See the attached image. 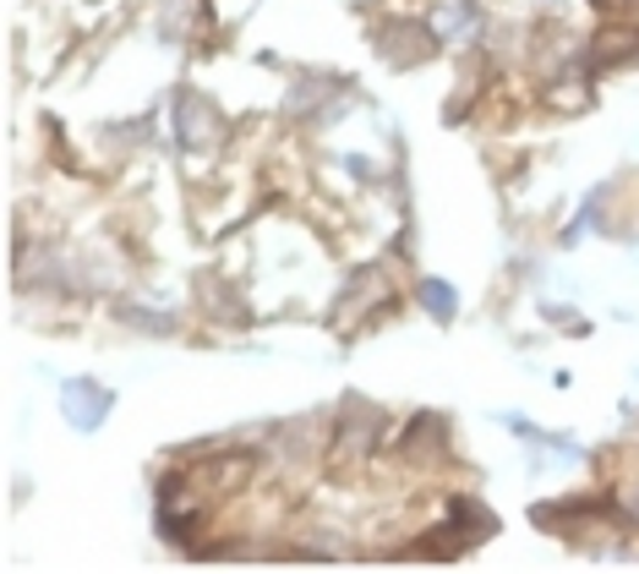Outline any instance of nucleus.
Segmentation results:
<instances>
[{
	"label": "nucleus",
	"mask_w": 639,
	"mask_h": 574,
	"mask_svg": "<svg viewBox=\"0 0 639 574\" xmlns=\"http://www.w3.org/2000/svg\"><path fill=\"white\" fill-rule=\"evenodd\" d=\"M104 410H110V394H104L99 383H71V388H66V416H71L82 433H93V427L104 422Z\"/></svg>",
	"instance_id": "obj_1"
},
{
	"label": "nucleus",
	"mask_w": 639,
	"mask_h": 574,
	"mask_svg": "<svg viewBox=\"0 0 639 574\" xmlns=\"http://www.w3.org/2000/svg\"><path fill=\"white\" fill-rule=\"evenodd\" d=\"M176 121H181V142H187V148H208V142L219 137V121H213V110H208L197 93H187V99L176 105Z\"/></svg>",
	"instance_id": "obj_2"
},
{
	"label": "nucleus",
	"mask_w": 639,
	"mask_h": 574,
	"mask_svg": "<svg viewBox=\"0 0 639 574\" xmlns=\"http://www.w3.org/2000/svg\"><path fill=\"white\" fill-rule=\"evenodd\" d=\"M639 56V33H618V28H607V33H596V66H618V61H635Z\"/></svg>",
	"instance_id": "obj_3"
},
{
	"label": "nucleus",
	"mask_w": 639,
	"mask_h": 574,
	"mask_svg": "<svg viewBox=\"0 0 639 574\" xmlns=\"http://www.w3.org/2000/svg\"><path fill=\"white\" fill-rule=\"evenodd\" d=\"M427 44H432L427 28H405V22H399V28H388L383 33V50L393 56V61H416V56H427Z\"/></svg>",
	"instance_id": "obj_4"
},
{
	"label": "nucleus",
	"mask_w": 639,
	"mask_h": 574,
	"mask_svg": "<svg viewBox=\"0 0 639 574\" xmlns=\"http://www.w3.org/2000/svg\"><path fill=\"white\" fill-rule=\"evenodd\" d=\"M421 301L432 307V318H453V307H459V296L448 290L443 279H427V285H421Z\"/></svg>",
	"instance_id": "obj_5"
}]
</instances>
